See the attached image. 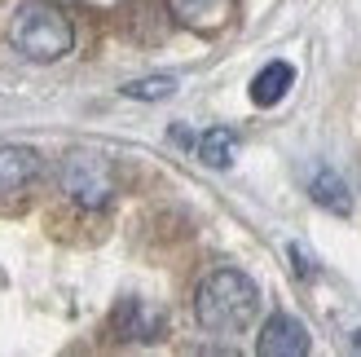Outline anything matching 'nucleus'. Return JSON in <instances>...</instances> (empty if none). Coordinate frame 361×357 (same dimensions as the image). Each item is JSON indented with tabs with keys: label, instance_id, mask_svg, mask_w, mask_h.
I'll list each match as a JSON object with an SVG mask.
<instances>
[{
	"label": "nucleus",
	"instance_id": "5",
	"mask_svg": "<svg viewBox=\"0 0 361 357\" xmlns=\"http://www.w3.org/2000/svg\"><path fill=\"white\" fill-rule=\"evenodd\" d=\"M40 176V155L31 146H0V199L23 194Z\"/></svg>",
	"mask_w": 361,
	"mask_h": 357
},
{
	"label": "nucleus",
	"instance_id": "8",
	"mask_svg": "<svg viewBox=\"0 0 361 357\" xmlns=\"http://www.w3.org/2000/svg\"><path fill=\"white\" fill-rule=\"evenodd\" d=\"M309 194H313V203H317V207L335 212V217H348V212H353V194H348L344 181H339V172H331V168H322V172L313 176Z\"/></svg>",
	"mask_w": 361,
	"mask_h": 357
},
{
	"label": "nucleus",
	"instance_id": "3",
	"mask_svg": "<svg viewBox=\"0 0 361 357\" xmlns=\"http://www.w3.org/2000/svg\"><path fill=\"white\" fill-rule=\"evenodd\" d=\"M62 190L71 194V203H80L88 212H102L115 199V172L102 155L75 150V155L62 159Z\"/></svg>",
	"mask_w": 361,
	"mask_h": 357
},
{
	"label": "nucleus",
	"instance_id": "6",
	"mask_svg": "<svg viewBox=\"0 0 361 357\" xmlns=\"http://www.w3.org/2000/svg\"><path fill=\"white\" fill-rule=\"evenodd\" d=\"M168 9H172V18L180 27L212 35L233 18V0H168Z\"/></svg>",
	"mask_w": 361,
	"mask_h": 357
},
{
	"label": "nucleus",
	"instance_id": "11",
	"mask_svg": "<svg viewBox=\"0 0 361 357\" xmlns=\"http://www.w3.org/2000/svg\"><path fill=\"white\" fill-rule=\"evenodd\" d=\"M172 93H176V80L172 75H146V80L123 84V97H133V102H164Z\"/></svg>",
	"mask_w": 361,
	"mask_h": 357
},
{
	"label": "nucleus",
	"instance_id": "2",
	"mask_svg": "<svg viewBox=\"0 0 361 357\" xmlns=\"http://www.w3.org/2000/svg\"><path fill=\"white\" fill-rule=\"evenodd\" d=\"M9 40L31 62H58L75 49V27L53 0H23L9 18Z\"/></svg>",
	"mask_w": 361,
	"mask_h": 357
},
{
	"label": "nucleus",
	"instance_id": "7",
	"mask_svg": "<svg viewBox=\"0 0 361 357\" xmlns=\"http://www.w3.org/2000/svg\"><path fill=\"white\" fill-rule=\"evenodd\" d=\"M291 84H295V71L291 66H286V62H269L260 75L251 80V102H256V106H278Z\"/></svg>",
	"mask_w": 361,
	"mask_h": 357
},
{
	"label": "nucleus",
	"instance_id": "9",
	"mask_svg": "<svg viewBox=\"0 0 361 357\" xmlns=\"http://www.w3.org/2000/svg\"><path fill=\"white\" fill-rule=\"evenodd\" d=\"M115 327L123 331V340H159V317L141 305V300H123L119 313H115Z\"/></svg>",
	"mask_w": 361,
	"mask_h": 357
},
{
	"label": "nucleus",
	"instance_id": "10",
	"mask_svg": "<svg viewBox=\"0 0 361 357\" xmlns=\"http://www.w3.org/2000/svg\"><path fill=\"white\" fill-rule=\"evenodd\" d=\"M233 150H238V137H233L229 128H207L203 137H198V159H203L207 168H229Z\"/></svg>",
	"mask_w": 361,
	"mask_h": 357
},
{
	"label": "nucleus",
	"instance_id": "4",
	"mask_svg": "<svg viewBox=\"0 0 361 357\" xmlns=\"http://www.w3.org/2000/svg\"><path fill=\"white\" fill-rule=\"evenodd\" d=\"M256 353H260V357H300V353H309V331H304L300 317L274 313V317L260 327Z\"/></svg>",
	"mask_w": 361,
	"mask_h": 357
},
{
	"label": "nucleus",
	"instance_id": "1",
	"mask_svg": "<svg viewBox=\"0 0 361 357\" xmlns=\"http://www.w3.org/2000/svg\"><path fill=\"white\" fill-rule=\"evenodd\" d=\"M260 309V291L243 270H216L198 282L194 291V317L198 327H207L216 335H233L243 331Z\"/></svg>",
	"mask_w": 361,
	"mask_h": 357
},
{
	"label": "nucleus",
	"instance_id": "12",
	"mask_svg": "<svg viewBox=\"0 0 361 357\" xmlns=\"http://www.w3.org/2000/svg\"><path fill=\"white\" fill-rule=\"evenodd\" d=\"M291 260H295V274L300 278H313L317 270H313V260H309V252H304V247H291Z\"/></svg>",
	"mask_w": 361,
	"mask_h": 357
}]
</instances>
